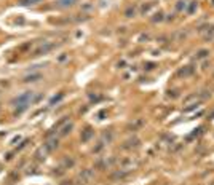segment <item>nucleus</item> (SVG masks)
<instances>
[{"instance_id": "39448f33", "label": "nucleus", "mask_w": 214, "mask_h": 185, "mask_svg": "<svg viewBox=\"0 0 214 185\" xmlns=\"http://www.w3.org/2000/svg\"><path fill=\"white\" fill-rule=\"evenodd\" d=\"M91 136H93V131H91L90 128H87V129H85V133H83V136H82V141H83V142H87Z\"/></svg>"}, {"instance_id": "f8f14e48", "label": "nucleus", "mask_w": 214, "mask_h": 185, "mask_svg": "<svg viewBox=\"0 0 214 185\" xmlns=\"http://www.w3.org/2000/svg\"><path fill=\"white\" fill-rule=\"evenodd\" d=\"M61 97H62V92H61V94H58V96H55V97H53V99H51V104H55V102H58V101H59V99H61Z\"/></svg>"}, {"instance_id": "1a4fd4ad", "label": "nucleus", "mask_w": 214, "mask_h": 185, "mask_svg": "<svg viewBox=\"0 0 214 185\" xmlns=\"http://www.w3.org/2000/svg\"><path fill=\"white\" fill-rule=\"evenodd\" d=\"M208 54H209V51H208V50H201V51L198 53V56H197V58H198V59H203V58H206Z\"/></svg>"}, {"instance_id": "6e6552de", "label": "nucleus", "mask_w": 214, "mask_h": 185, "mask_svg": "<svg viewBox=\"0 0 214 185\" xmlns=\"http://www.w3.org/2000/svg\"><path fill=\"white\" fill-rule=\"evenodd\" d=\"M70 129H72V123H69V124H66V126L62 128V131H61V134L62 136H66L67 133H70Z\"/></svg>"}, {"instance_id": "0eeeda50", "label": "nucleus", "mask_w": 214, "mask_h": 185, "mask_svg": "<svg viewBox=\"0 0 214 185\" xmlns=\"http://www.w3.org/2000/svg\"><path fill=\"white\" fill-rule=\"evenodd\" d=\"M38 2H42V0H19L21 5H35Z\"/></svg>"}, {"instance_id": "20e7f679", "label": "nucleus", "mask_w": 214, "mask_h": 185, "mask_svg": "<svg viewBox=\"0 0 214 185\" xmlns=\"http://www.w3.org/2000/svg\"><path fill=\"white\" fill-rule=\"evenodd\" d=\"M51 48H53V45H45V46L42 45L40 48H38L37 51H35V54H42V53H46V51H50Z\"/></svg>"}, {"instance_id": "7ed1b4c3", "label": "nucleus", "mask_w": 214, "mask_h": 185, "mask_svg": "<svg viewBox=\"0 0 214 185\" xmlns=\"http://www.w3.org/2000/svg\"><path fill=\"white\" fill-rule=\"evenodd\" d=\"M77 3V0H58L56 2V5L61 8H66V7H72V5Z\"/></svg>"}, {"instance_id": "ddd939ff", "label": "nucleus", "mask_w": 214, "mask_h": 185, "mask_svg": "<svg viewBox=\"0 0 214 185\" xmlns=\"http://www.w3.org/2000/svg\"><path fill=\"white\" fill-rule=\"evenodd\" d=\"M195 5H197V2H192V5H190V8H189V13H194V10H195Z\"/></svg>"}, {"instance_id": "423d86ee", "label": "nucleus", "mask_w": 214, "mask_h": 185, "mask_svg": "<svg viewBox=\"0 0 214 185\" xmlns=\"http://www.w3.org/2000/svg\"><path fill=\"white\" fill-rule=\"evenodd\" d=\"M40 78V73H32V75H27L24 78V82H37Z\"/></svg>"}, {"instance_id": "f03ea898", "label": "nucleus", "mask_w": 214, "mask_h": 185, "mask_svg": "<svg viewBox=\"0 0 214 185\" xmlns=\"http://www.w3.org/2000/svg\"><path fill=\"white\" fill-rule=\"evenodd\" d=\"M43 147H45V152H53L55 148H58V141H56V139H51V141H48Z\"/></svg>"}, {"instance_id": "4468645a", "label": "nucleus", "mask_w": 214, "mask_h": 185, "mask_svg": "<svg viewBox=\"0 0 214 185\" xmlns=\"http://www.w3.org/2000/svg\"><path fill=\"white\" fill-rule=\"evenodd\" d=\"M131 14H134V8H129V10L126 11V16L128 18H131Z\"/></svg>"}, {"instance_id": "9d476101", "label": "nucleus", "mask_w": 214, "mask_h": 185, "mask_svg": "<svg viewBox=\"0 0 214 185\" xmlns=\"http://www.w3.org/2000/svg\"><path fill=\"white\" fill-rule=\"evenodd\" d=\"M176 8L177 10H184V8H185V2H182V0H181V2H177V5H176Z\"/></svg>"}, {"instance_id": "9b49d317", "label": "nucleus", "mask_w": 214, "mask_h": 185, "mask_svg": "<svg viewBox=\"0 0 214 185\" xmlns=\"http://www.w3.org/2000/svg\"><path fill=\"white\" fill-rule=\"evenodd\" d=\"M192 70H194L192 67L185 69V70H181V75H189V73H192Z\"/></svg>"}, {"instance_id": "f257e3e1", "label": "nucleus", "mask_w": 214, "mask_h": 185, "mask_svg": "<svg viewBox=\"0 0 214 185\" xmlns=\"http://www.w3.org/2000/svg\"><path fill=\"white\" fill-rule=\"evenodd\" d=\"M32 101H34V91H26V92H22L21 96H18L16 99H13V105L16 107V113L24 112V110L31 105Z\"/></svg>"}]
</instances>
